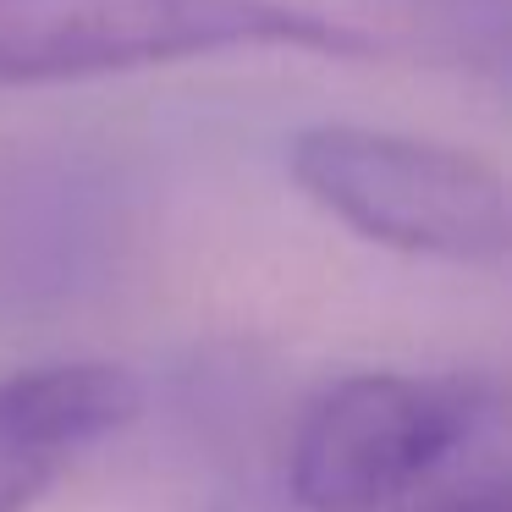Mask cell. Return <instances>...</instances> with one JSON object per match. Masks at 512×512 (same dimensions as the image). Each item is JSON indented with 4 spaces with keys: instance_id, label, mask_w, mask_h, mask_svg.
<instances>
[{
    "instance_id": "cell-5",
    "label": "cell",
    "mask_w": 512,
    "mask_h": 512,
    "mask_svg": "<svg viewBox=\"0 0 512 512\" xmlns=\"http://www.w3.org/2000/svg\"><path fill=\"white\" fill-rule=\"evenodd\" d=\"M391 512H512V490H507V479H501V474H485V479L435 490V496H419V501L391 507Z\"/></svg>"
},
{
    "instance_id": "cell-2",
    "label": "cell",
    "mask_w": 512,
    "mask_h": 512,
    "mask_svg": "<svg viewBox=\"0 0 512 512\" xmlns=\"http://www.w3.org/2000/svg\"><path fill=\"white\" fill-rule=\"evenodd\" d=\"M287 171L303 199L391 254L452 265L507 259V182L485 155L391 127L314 122L287 144Z\"/></svg>"
},
{
    "instance_id": "cell-4",
    "label": "cell",
    "mask_w": 512,
    "mask_h": 512,
    "mask_svg": "<svg viewBox=\"0 0 512 512\" xmlns=\"http://www.w3.org/2000/svg\"><path fill=\"white\" fill-rule=\"evenodd\" d=\"M144 408L133 369L78 358L0 375V512H34L56 479Z\"/></svg>"
},
{
    "instance_id": "cell-1",
    "label": "cell",
    "mask_w": 512,
    "mask_h": 512,
    "mask_svg": "<svg viewBox=\"0 0 512 512\" xmlns=\"http://www.w3.org/2000/svg\"><path fill=\"white\" fill-rule=\"evenodd\" d=\"M237 50L380 56V39L287 0H0V94Z\"/></svg>"
},
{
    "instance_id": "cell-3",
    "label": "cell",
    "mask_w": 512,
    "mask_h": 512,
    "mask_svg": "<svg viewBox=\"0 0 512 512\" xmlns=\"http://www.w3.org/2000/svg\"><path fill=\"white\" fill-rule=\"evenodd\" d=\"M496 413L485 375H347L303 413L287 490L303 512H391Z\"/></svg>"
}]
</instances>
